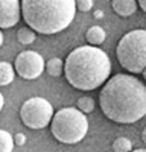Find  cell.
<instances>
[{
  "instance_id": "obj_1",
  "label": "cell",
  "mask_w": 146,
  "mask_h": 152,
  "mask_svg": "<svg viewBox=\"0 0 146 152\" xmlns=\"http://www.w3.org/2000/svg\"><path fill=\"white\" fill-rule=\"evenodd\" d=\"M99 93V105L116 123H136L146 116V85L136 76L117 73L105 81Z\"/></svg>"
},
{
  "instance_id": "obj_2",
  "label": "cell",
  "mask_w": 146,
  "mask_h": 152,
  "mask_svg": "<svg viewBox=\"0 0 146 152\" xmlns=\"http://www.w3.org/2000/svg\"><path fill=\"white\" fill-rule=\"evenodd\" d=\"M111 73V61L107 52L96 46L73 49L64 61L67 82L82 91H91L105 84Z\"/></svg>"
},
{
  "instance_id": "obj_3",
  "label": "cell",
  "mask_w": 146,
  "mask_h": 152,
  "mask_svg": "<svg viewBox=\"0 0 146 152\" xmlns=\"http://www.w3.org/2000/svg\"><path fill=\"white\" fill-rule=\"evenodd\" d=\"M21 15L32 31L53 35L63 32L75 18V0H21Z\"/></svg>"
},
{
  "instance_id": "obj_4",
  "label": "cell",
  "mask_w": 146,
  "mask_h": 152,
  "mask_svg": "<svg viewBox=\"0 0 146 152\" xmlns=\"http://www.w3.org/2000/svg\"><path fill=\"white\" fill-rule=\"evenodd\" d=\"M52 135L59 143L76 145L88 132V119L78 108H61L50 120Z\"/></svg>"
},
{
  "instance_id": "obj_5",
  "label": "cell",
  "mask_w": 146,
  "mask_h": 152,
  "mask_svg": "<svg viewBox=\"0 0 146 152\" xmlns=\"http://www.w3.org/2000/svg\"><path fill=\"white\" fill-rule=\"evenodd\" d=\"M119 64L131 73H142L146 69V31L136 29L120 38L116 49Z\"/></svg>"
},
{
  "instance_id": "obj_6",
  "label": "cell",
  "mask_w": 146,
  "mask_h": 152,
  "mask_svg": "<svg viewBox=\"0 0 146 152\" xmlns=\"http://www.w3.org/2000/svg\"><path fill=\"white\" fill-rule=\"evenodd\" d=\"M53 107L44 97H31L20 108V119L31 129H41L50 123Z\"/></svg>"
},
{
  "instance_id": "obj_7",
  "label": "cell",
  "mask_w": 146,
  "mask_h": 152,
  "mask_svg": "<svg viewBox=\"0 0 146 152\" xmlns=\"http://www.w3.org/2000/svg\"><path fill=\"white\" fill-rule=\"evenodd\" d=\"M44 59L38 52L24 50L18 53L14 62V70L23 79H36L44 72Z\"/></svg>"
},
{
  "instance_id": "obj_8",
  "label": "cell",
  "mask_w": 146,
  "mask_h": 152,
  "mask_svg": "<svg viewBox=\"0 0 146 152\" xmlns=\"http://www.w3.org/2000/svg\"><path fill=\"white\" fill-rule=\"evenodd\" d=\"M20 0H0V29H9L20 20Z\"/></svg>"
},
{
  "instance_id": "obj_9",
  "label": "cell",
  "mask_w": 146,
  "mask_h": 152,
  "mask_svg": "<svg viewBox=\"0 0 146 152\" xmlns=\"http://www.w3.org/2000/svg\"><path fill=\"white\" fill-rule=\"evenodd\" d=\"M111 6L120 17H129L137 11V0H113Z\"/></svg>"
},
{
  "instance_id": "obj_10",
  "label": "cell",
  "mask_w": 146,
  "mask_h": 152,
  "mask_svg": "<svg viewBox=\"0 0 146 152\" xmlns=\"http://www.w3.org/2000/svg\"><path fill=\"white\" fill-rule=\"evenodd\" d=\"M15 78L14 66L9 64L8 61H0V87L9 85Z\"/></svg>"
},
{
  "instance_id": "obj_11",
  "label": "cell",
  "mask_w": 146,
  "mask_h": 152,
  "mask_svg": "<svg viewBox=\"0 0 146 152\" xmlns=\"http://www.w3.org/2000/svg\"><path fill=\"white\" fill-rule=\"evenodd\" d=\"M105 37H107V32L101 26H91L85 34V38L90 43V46H96V47L105 41Z\"/></svg>"
},
{
  "instance_id": "obj_12",
  "label": "cell",
  "mask_w": 146,
  "mask_h": 152,
  "mask_svg": "<svg viewBox=\"0 0 146 152\" xmlns=\"http://www.w3.org/2000/svg\"><path fill=\"white\" fill-rule=\"evenodd\" d=\"M47 73L53 76V78H58V76L64 72V62L61 61L59 58H50L46 64H44Z\"/></svg>"
},
{
  "instance_id": "obj_13",
  "label": "cell",
  "mask_w": 146,
  "mask_h": 152,
  "mask_svg": "<svg viewBox=\"0 0 146 152\" xmlns=\"http://www.w3.org/2000/svg\"><path fill=\"white\" fill-rule=\"evenodd\" d=\"M17 40L21 44H32L36 40V34L31 28H20L17 31Z\"/></svg>"
},
{
  "instance_id": "obj_14",
  "label": "cell",
  "mask_w": 146,
  "mask_h": 152,
  "mask_svg": "<svg viewBox=\"0 0 146 152\" xmlns=\"http://www.w3.org/2000/svg\"><path fill=\"white\" fill-rule=\"evenodd\" d=\"M14 146L12 135L5 129H0V152H12Z\"/></svg>"
},
{
  "instance_id": "obj_15",
  "label": "cell",
  "mask_w": 146,
  "mask_h": 152,
  "mask_svg": "<svg viewBox=\"0 0 146 152\" xmlns=\"http://www.w3.org/2000/svg\"><path fill=\"white\" fill-rule=\"evenodd\" d=\"M132 143L126 137H119L113 142V151L114 152H131Z\"/></svg>"
},
{
  "instance_id": "obj_16",
  "label": "cell",
  "mask_w": 146,
  "mask_h": 152,
  "mask_svg": "<svg viewBox=\"0 0 146 152\" xmlns=\"http://www.w3.org/2000/svg\"><path fill=\"white\" fill-rule=\"evenodd\" d=\"M78 110L84 114H88L94 110V99L90 96H82L78 99Z\"/></svg>"
},
{
  "instance_id": "obj_17",
  "label": "cell",
  "mask_w": 146,
  "mask_h": 152,
  "mask_svg": "<svg viewBox=\"0 0 146 152\" xmlns=\"http://www.w3.org/2000/svg\"><path fill=\"white\" fill-rule=\"evenodd\" d=\"M75 6L81 12H88L93 8V0H75Z\"/></svg>"
},
{
  "instance_id": "obj_18",
  "label": "cell",
  "mask_w": 146,
  "mask_h": 152,
  "mask_svg": "<svg viewBox=\"0 0 146 152\" xmlns=\"http://www.w3.org/2000/svg\"><path fill=\"white\" fill-rule=\"evenodd\" d=\"M12 140H14V145H17V146H23L24 143H26V135L20 132V134H17V135L12 137Z\"/></svg>"
},
{
  "instance_id": "obj_19",
  "label": "cell",
  "mask_w": 146,
  "mask_h": 152,
  "mask_svg": "<svg viewBox=\"0 0 146 152\" xmlns=\"http://www.w3.org/2000/svg\"><path fill=\"white\" fill-rule=\"evenodd\" d=\"M137 3L140 5V8H142V11L146 14V0H137Z\"/></svg>"
},
{
  "instance_id": "obj_20",
  "label": "cell",
  "mask_w": 146,
  "mask_h": 152,
  "mask_svg": "<svg viewBox=\"0 0 146 152\" xmlns=\"http://www.w3.org/2000/svg\"><path fill=\"white\" fill-rule=\"evenodd\" d=\"M3 105H5V97H3V94H2V93H0V111H2Z\"/></svg>"
},
{
  "instance_id": "obj_21",
  "label": "cell",
  "mask_w": 146,
  "mask_h": 152,
  "mask_svg": "<svg viewBox=\"0 0 146 152\" xmlns=\"http://www.w3.org/2000/svg\"><path fill=\"white\" fill-rule=\"evenodd\" d=\"M102 15H104L102 11H96V12H94V17H96V18H102Z\"/></svg>"
},
{
  "instance_id": "obj_22",
  "label": "cell",
  "mask_w": 146,
  "mask_h": 152,
  "mask_svg": "<svg viewBox=\"0 0 146 152\" xmlns=\"http://www.w3.org/2000/svg\"><path fill=\"white\" fill-rule=\"evenodd\" d=\"M142 140L146 143V128H145V129H143V132H142Z\"/></svg>"
},
{
  "instance_id": "obj_23",
  "label": "cell",
  "mask_w": 146,
  "mask_h": 152,
  "mask_svg": "<svg viewBox=\"0 0 146 152\" xmlns=\"http://www.w3.org/2000/svg\"><path fill=\"white\" fill-rule=\"evenodd\" d=\"M2 44H3V32L0 29V47H2Z\"/></svg>"
},
{
  "instance_id": "obj_24",
  "label": "cell",
  "mask_w": 146,
  "mask_h": 152,
  "mask_svg": "<svg viewBox=\"0 0 146 152\" xmlns=\"http://www.w3.org/2000/svg\"><path fill=\"white\" fill-rule=\"evenodd\" d=\"M131 152H146V149H136V151H131Z\"/></svg>"
},
{
  "instance_id": "obj_25",
  "label": "cell",
  "mask_w": 146,
  "mask_h": 152,
  "mask_svg": "<svg viewBox=\"0 0 146 152\" xmlns=\"http://www.w3.org/2000/svg\"><path fill=\"white\" fill-rule=\"evenodd\" d=\"M142 73H143V78H145V79H146V69H145V70H143V72H142Z\"/></svg>"
}]
</instances>
